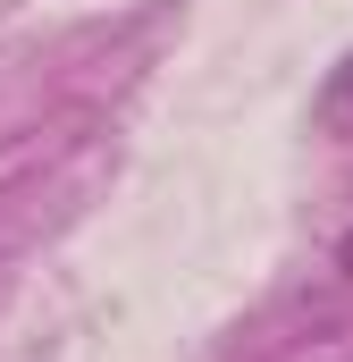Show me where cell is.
Instances as JSON below:
<instances>
[{"instance_id": "1", "label": "cell", "mask_w": 353, "mask_h": 362, "mask_svg": "<svg viewBox=\"0 0 353 362\" xmlns=\"http://www.w3.org/2000/svg\"><path fill=\"white\" fill-rule=\"evenodd\" d=\"M320 127H328V135H345V144H353V51L337 59V76L320 85Z\"/></svg>"}, {"instance_id": "2", "label": "cell", "mask_w": 353, "mask_h": 362, "mask_svg": "<svg viewBox=\"0 0 353 362\" xmlns=\"http://www.w3.org/2000/svg\"><path fill=\"white\" fill-rule=\"evenodd\" d=\"M337 270H345V278H353V228H345V245H337Z\"/></svg>"}]
</instances>
